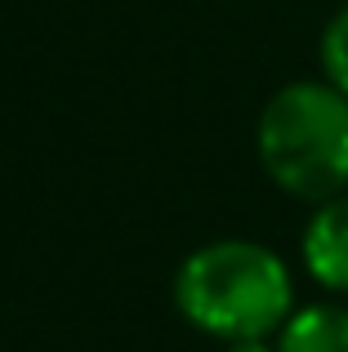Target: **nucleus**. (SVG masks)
<instances>
[{
	"instance_id": "3",
	"label": "nucleus",
	"mask_w": 348,
	"mask_h": 352,
	"mask_svg": "<svg viewBox=\"0 0 348 352\" xmlns=\"http://www.w3.org/2000/svg\"><path fill=\"white\" fill-rule=\"evenodd\" d=\"M299 263L326 294H348V192L313 206L299 232Z\"/></svg>"
},
{
	"instance_id": "1",
	"label": "nucleus",
	"mask_w": 348,
	"mask_h": 352,
	"mask_svg": "<svg viewBox=\"0 0 348 352\" xmlns=\"http://www.w3.org/2000/svg\"><path fill=\"white\" fill-rule=\"evenodd\" d=\"M174 308L192 330L219 344L272 339L299 308L295 272L263 241H206L174 272Z\"/></svg>"
},
{
	"instance_id": "6",
	"label": "nucleus",
	"mask_w": 348,
	"mask_h": 352,
	"mask_svg": "<svg viewBox=\"0 0 348 352\" xmlns=\"http://www.w3.org/2000/svg\"><path fill=\"white\" fill-rule=\"evenodd\" d=\"M224 352H277L272 339H241V344H224Z\"/></svg>"
},
{
	"instance_id": "2",
	"label": "nucleus",
	"mask_w": 348,
	"mask_h": 352,
	"mask_svg": "<svg viewBox=\"0 0 348 352\" xmlns=\"http://www.w3.org/2000/svg\"><path fill=\"white\" fill-rule=\"evenodd\" d=\"M254 152L272 188L304 206L348 192V94L326 76L281 85L254 120Z\"/></svg>"
},
{
	"instance_id": "4",
	"label": "nucleus",
	"mask_w": 348,
	"mask_h": 352,
	"mask_svg": "<svg viewBox=\"0 0 348 352\" xmlns=\"http://www.w3.org/2000/svg\"><path fill=\"white\" fill-rule=\"evenodd\" d=\"M272 344L277 352H348V303H299L286 317V326L272 335Z\"/></svg>"
},
{
	"instance_id": "5",
	"label": "nucleus",
	"mask_w": 348,
	"mask_h": 352,
	"mask_svg": "<svg viewBox=\"0 0 348 352\" xmlns=\"http://www.w3.org/2000/svg\"><path fill=\"white\" fill-rule=\"evenodd\" d=\"M317 58H322V76L331 80L340 94H348V5L335 9L331 23L322 27L317 41Z\"/></svg>"
}]
</instances>
